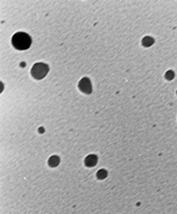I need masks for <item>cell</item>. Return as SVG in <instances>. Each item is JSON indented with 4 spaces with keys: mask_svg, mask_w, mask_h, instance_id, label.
I'll return each mask as SVG.
<instances>
[{
    "mask_svg": "<svg viewBox=\"0 0 177 214\" xmlns=\"http://www.w3.org/2000/svg\"><path fill=\"white\" fill-rule=\"evenodd\" d=\"M59 163H60V158H59V157H57V156H52V157L49 159V165H50L51 166H52V167L58 166Z\"/></svg>",
    "mask_w": 177,
    "mask_h": 214,
    "instance_id": "obj_5",
    "label": "cell"
},
{
    "mask_svg": "<svg viewBox=\"0 0 177 214\" xmlns=\"http://www.w3.org/2000/svg\"><path fill=\"white\" fill-rule=\"evenodd\" d=\"M13 45L14 46L17 50L24 51L29 48L31 44V38L29 35L23 32H18L14 36H13L12 39Z\"/></svg>",
    "mask_w": 177,
    "mask_h": 214,
    "instance_id": "obj_1",
    "label": "cell"
},
{
    "mask_svg": "<svg viewBox=\"0 0 177 214\" xmlns=\"http://www.w3.org/2000/svg\"><path fill=\"white\" fill-rule=\"evenodd\" d=\"M96 160H97V158L95 155H90L85 159V164L88 166H93L96 165Z\"/></svg>",
    "mask_w": 177,
    "mask_h": 214,
    "instance_id": "obj_4",
    "label": "cell"
},
{
    "mask_svg": "<svg viewBox=\"0 0 177 214\" xmlns=\"http://www.w3.org/2000/svg\"><path fill=\"white\" fill-rule=\"evenodd\" d=\"M153 39H152V37H144L143 39V44L145 46V47H149V46H151L153 43Z\"/></svg>",
    "mask_w": 177,
    "mask_h": 214,
    "instance_id": "obj_6",
    "label": "cell"
},
{
    "mask_svg": "<svg viewBox=\"0 0 177 214\" xmlns=\"http://www.w3.org/2000/svg\"><path fill=\"white\" fill-rule=\"evenodd\" d=\"M106 175H107V173H106L105 170H100V171L97 173V177L99 179L106 178Z\"/></svg>",
    "mask_w": 177,
    "mask_h": 214,
    "instance_id": "obj_7",
    "label": "cell"
},
{
    "mask_svg": "<svg viewBox=\"0 0 177 214\" xmlns=\"http://www.w3.org/2000/svg\"><path fill=\"white\" fill-rule=\"evenodd\" d=\"M79 89L81 91L86 93V94H90L92 91V88H91V81L88 78H83L81 79L80 82H79Z\"/></svg>",
    "mask_w": 177,
    "mask_h": 214,
    "instance_id": "obj_3",
    "label": "cell"
},
{
    "mask_svg": "<svg viewBox=\"0 0 177 214\" xmlns=\"http://www.w3.org/2000/svg\"><path fill=\"white\" fill-rule=\"evenodd\" d=\"M48 71H49V67L47 65L44 63H37L33 66V68L31 70V74L34 78L40 80L45 76Z\"/></svg>",
    "mask_w": 177,
    "mask_h": 214,
    "instance_id": "obj_2",
    "label": "cell"
},
{
    "mask_svg": "<svg viewBox=\"0 0 177 214\" xmlns=\"http://www.w3.org/2000/svg\"><path fill=\"white\" fill-rule=\"evenodd\" d=\"M173 77H174V73H173L172 71H168L167 74H166V78L168 79V80L173 79Z\"/></svg>",
    "mask_w": 177,
    "mask_h": 214,
    "instance_id": "obj_8",
    "label": "cell"
}]
</instances>
